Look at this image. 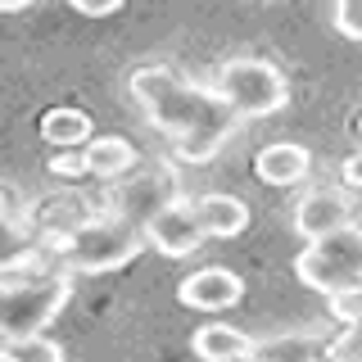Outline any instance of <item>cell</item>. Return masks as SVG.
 Instances as JSON below:
<instances>
[{
    "label": "cell",
    "instance_id": "3",
    "mask_svg": "<svg viewBox=\"0 0 362 362\" xmlns=\"http://www.w3.org/2000/svg\"><path fill=\"white\" fill-rule=\"evenodd\" d=\"M294 276L308 290L326 294L331 303L358 299L362 294V226H349V231L303 245V254L294 258Z\"/></svg>",
    "mask_w": 362,
    "mask_h": 362
},
{
    "label": "cell",
    "instance_id": "11",
    "mask_svg": "<svg viewBox=\"0 0 362 362\" xmlns=\"http://www.w3.org/2000/svg\"><path fill=\"white\" fill-rule=\"evenodd\" d=\"M308 173H313V154H308V145H299V141H272L254 154V177L263 181V186H286L290 190Z\"/></svg>",
    "mask_w": 362,
    "mask_h": 362
},
{
    "label": "cell",
    "instance_id": "17",
    "mask_svg": "<svg viewBox=\"0 0 362 362\" xmlns=\"http://www.w3.org/2000/svg\"><path fill=\"white\" fill-rule=\"evenodd\" d=\"M331 23H335L339 37L362 41V0H339V5L331 9Z\"/></svg>",
    "mask_w": 362,
    "mask_h": 362
},
{
    "label": "cell",
    "instance_id": "4",
    "mask_svg": "<svg viewBox=\"0 0 362 362\" xmlns=\"http://www.w3.org/2000/svg\"><path fill=\"white\" fill-rule=\"evenodd\" d=\"M141 249H150V235L141 231V226L113 218V213H105V218H86L77 222L73 231L64 235L59 245V258L68 272H82V276H95V272H113L122 263H132Z\"/></svg>",
    "mask_w": 362,
    "mask_h": 362
},
{
    "label": "cell",
    "instance_id": "12",
    "mask_svg": "<svg viewBox=\"0 0 362 362\" xmlns=\"http://www.w3.org/2000/svg\"><path fill=\"white\" fill-rule=\"evenodd\" d=\"M190 349H195L199 362H254L258 354V339L240 331V326H226V322H209L190 335Z\"/></svg>",
    "mask_w": 362,
    "mask_h": 362
},
{
    "label": "cell",
    "instance_id": "14",
    "mask_svg": "<svg viewBox=\"0 0 362 362\" xmlns=\"http://www.w3.org/2000/svg\"><path fill=\"white\" fill-rule=\"evenodd\" d=\"M86 158V173L90 177H105L118 186L122 177H132L136 173V163H141V154H136V145L127 141V136H95V141L82 150Z\"/></svg>",
    "mask_w": 362,
    "mask_h": 362
},
{
    "label": "cell",
    "instance_id": "18",
    "mask_svg": "<svg viewBox=\"0 0 362 362\" xmlns=\"http://www.w3.org/2000/svg\"><path fill=\"white\" fill-rule=\"evenodd\" d=\"M339 181H344V190H362V150H354L344 158V168H339Z\"/></svg>",
    "mask_w": 362,
    "mask_h": 362
},
{
    "label": "cell",
    "instance_id": "1",
    "mask_svg": "<svg viewBox=\"0 0 362 362\" xmlns=\"http://www.w3.org/2000/svg\"><path fill=\"white\" fill-rule=\"evenodd\" d=\"M127 86H132L136 105L145 109V118L173 141V154L181 163H209L213 154H222V145L245 122L213 86L190 82V77H181L168 64L132 68Z\"/></svg>",
    "mask_w": 362,
    "mask_h": 362
},
{
    "label": "cell",
    "instance_id": "20",
    "mask_svg": "<svg viewBox=\"0 0 362 362\" xmlns=\"http://www.w3.org/2000/svg\"><path fill=\"white\" fill-rule=\"evenodd\" d=\"M326 362H349V358H339V354H335V358H326Z\"/></svg>",
    "mask_w": 362,
    "mask_h": 362
},
{
    "label": "cell",
    "instance_id": "16",
    "mask_svg": "<svg viewBox=\"0 0 362 362\" xmlns=\"http://www.w3.org/2000/svg\"><path fill=\"white\" fill-rule=\"evenodd\" d=\"M5 362H64V349L54 339H18V344H5Z\"/></svg>",
    "mask_w": 362,
    "mask_h": 362
},
{
    "label": "cell",
    "instance_id": "5",
    "mask_svg": "<svg viewBox=\"0 0 362 362\" xmlns=\"http://www.w3.org/2000/svg\"><path fill=\"white\" fill-rule=\"evenodd\" d=\"M218 95L231 105L240 118H272L290 105V77L281 73L272 59H258V54H235L226 59L209 82Z\"/></svg>",
    "mask_w": 362,
    "mask_h": 362
},
{
    "label": "cell",
    "instance_id": "9",
    "mask_svg": "<svg viewBox=\"0 0 362 362\" xmlns=\"http://www.w3.org/2000/svg\"><path fill=\"white\" fill-rule=\"evenodd\" d=\"M177 299L186 303V308H195V313H226V308H235V303L245 299V281H240V272L213 263V267L190 272V276L177 286Z\"/></svg>",
    "mask_w": 362,
    "mask_h": 362
},
{
    "label": "cell",
    "instance_id": "13",
    "mask_svg": "<svg viewBox=\"0 0 362 362\" xmlns=\"http://www.w3.org/2000/svg\"><path fill=\"white\" fill-rule=\"evenodd\" d=\"M195 213L204 218V231L213 240H235L249 226V204L240 195H226V190H204L195 199Z\"/></svg>",
    "mask_w": 362,
    "mask_h": 362
},
{
    "label": "cell",
    "instance_id": "19",
    "mask_svg": "<svg viewBox=\"0 0 362 362\" xmlns=\"http://www.w3.org/2000/svg\"><path fill=\"white\" fill-rule=\"evenodd\" d=\"M118 0H105V5H82V14H90V18H100V14H118Z\"/></svg>",
    "mask_w": 362,
    "mask_h": 362
},
{
    "label": "cell",
    "instance_id": "6",
    "mask_svg": "<svg viewBox=\"0 0 362 362\" xmlns=\"http://www.w3.org/2000/svg\"><path fill=\"white\" fill-rule=\"evenodd\" d=\"M181 199L173 173H154V168H136L132 177H122L118 186L109 190V213L141 231H150V222L158 218L163 209H173Z\"/></svg>",
    "mask_w": 362,
    "mask_h": 362
},
{
    "label": "cell",
    "instance_id": "2",
    "mask_svg": "<svg viewBox=\"0 0 362 362\" xmlns=\"http://www.w3.org/2000/svg\"><path fill=\"white\" fill-rule=\"evenodd\" d=\"M68 299H73V272H9L5 267V294H0V322H5V344L18 339H41L45 326L54 322Z\"/></svg>",
    "mask_w": 362,
    "mask_h": 362
},
{
    "label": "cell",
    "instance_id": "10",
    "mask_svg": "<svg viewBox=\"0 0 362 362\" xmlns=\"http://www.w3.org/2000/svg\"><path fill=\"white\" fill-rule=\"evenodd\" d=\"M335 354H339V339L331 331H286V335L258 339L254 362H326Z\"/></svg>",
    "mask_w": 362,
    "mask_h": 362
},
{
    "label": "cell",
    "instance_id": "15",
    "mask_svg": "<svg viewBox=\"0 0 362 362\" xmlns=\"http://www.w3.org/2000/svg\"><path fill=\"white\" fill-rule=\"evenodd\" d=\"M41 141L54 145V150H77V154H82L86 145L95 141L90 113H86V109H68V105L45 109V118H41Z\"/></svg>",
    "mask_w": 362,
    "mask_h": 362
},
{
    "label": "cell",
    "instance_id": "8",
    "mask_svg": "<svg viewBox=\"0 0 362 362\" xmlns=\"http://www.w3.org/2000/svg\"><path fill=\"white\" fill-rule=\"evenodd\" d=\"M145 235H150V249H158L163 258H190L204 240H209L204 218L195 213V199H177L173 209H163L150 222V231H145Z\"/></svg>",
    "mask_w": 362,
    "mask_h": 362
},
{
    "label": "cell",
    "instance_id": "7",
    "mask_svg": "<svg viewBox=\"0 0 362 362\" xmlns=\"http://www.w3.org/2000/svg\"><path fill=\"white\" fill-rule=\"evenodd\" d=\"M349 226H358L354 222V199H349V190H339V186H317L294 204V231H299L308 245L322 240V235L349 231Z\"/></svg>",
    "mask_w": 362,
    "mask_h": 362
}]
</instances>
